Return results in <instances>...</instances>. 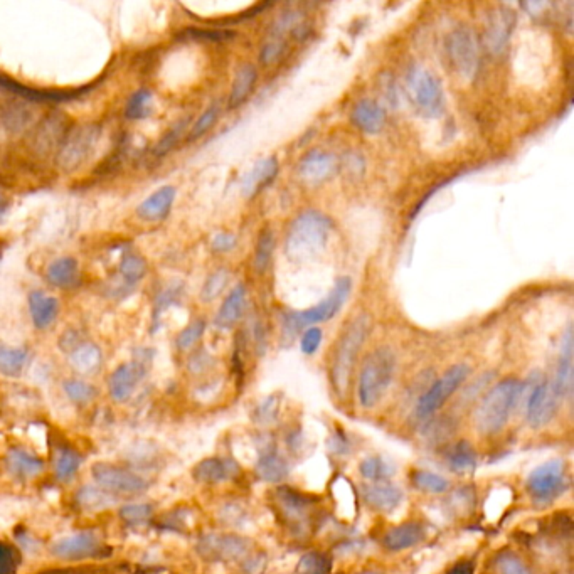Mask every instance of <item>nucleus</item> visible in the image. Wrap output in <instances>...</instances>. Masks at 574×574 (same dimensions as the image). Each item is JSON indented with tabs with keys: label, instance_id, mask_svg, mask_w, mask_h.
<instances>
[{
	"label": "nucleus",
	"instance_id": "43",
	"mask_svg": "<svg viewBox=\"0 0 574 574\" xmlns=\"http://www.w3.org/2000/svg\"><path fill=\"white\" fill-rule=\"evenodd\" d=\"M64 392L71 401L75 403H88L95 398V388L91 384L84 383V381L79 379H69L63 384Z\"/></svg>",
	"mask_w": 574,
	"mask_h": 574
},
{
	"label": "nucleus",
	"instance_id": "3",
	"mask_svg": "<svg viewBox=\"0 0 574 574\" xmlns=\"http://www.w3.org/2000/svg\"><path fill=\"white\" fill-rule=\"evenodd\" d=\"M396 371V357L389 349H377L362 364L357 384V398L362 408L371 410L383 401L391 388Z\"/></svg>",
	"mask_w": 574,
	"mask_h": 574
},
{
	"label": "nucleus",
	"instance_id": "51",
	"mask_svg": "<svg viewBox=\"0 0 574 574\" xmlns=\"http://www.w3.org/2000/svg\"><path fill=\"white\" fill-rule=\"evenodd\" d=\"M236 245H238L236 236L231 233H218L213 238V241H211V246H213L214 251H218V253L231 251V249L236 248Z\"/></svg>",
	"mask_w": 574,
	"mask_h": 574
},
{
	"label": "nucleus",
	"instance_id": "50",
	"mask_svg": "<svg viewBox=\"0 0 574 574\" xmlns=\"http://www.w3.org/2000/svg\"><path fill=\"white\" fill-rule=\"evenodd\" d=\"M186 125H187V122H180L179 125H175L174 128L171 130V132H169L167 135H165L164 138H162V140L159 142V145H157V147H155V153H157V155H165V153H167L169 150L174 147L175 142L179 140L180 133H182L184 126H186Z\"/></svg>",
	"mask_w": 574,
	"mask_h": 574
},
{
	"label": "nucleus",
	"instance_id": "15",
	"mask_svg": "<svg viewBox=\"0 0 574 574\" xmlns=\"http://www.w3.org/2000/svg\"><path fill=\"white\" fill-rule=\"evenodd\" d=\"M338 162L335 159L330 152H325V150H312L308 152L305 157H303L302 162H300L298 174L302 177V180H305L307 184H312V186H317V184L325 182L327 179L334 175V172L337 171Z\"/></svg>",
	"mask_w": 574,
	"mask_h": 574
},
{
	"label": "nucleus",
	"instance_id": "52",
	"mask_svg": "<svg viewBox=\"0 0 574 574\" xmlns=\"http://www.w3.org/2000/svg\"><path fill=\"white\" fill-rule=\"evenodd\" d=\"M177 295H179V290H175V288H169V290H165L164 294L159 295V298H157V303H155V312H153V321L159 322V317L162 312H165V308H167L171 303L175 302Z\"/></svg>",
	"mask_w": 574,
	"mask_h": 574
},
{
	"label": "nucleus",
	"instance_id": "39",
	"mask_svg": "<svg viewBox=\"0 0 574 574\" xmlns=\"http://www.w3.org/2000/svg\"><path fill=\"white\" fill-rule=\"evenodd\" d=\"M227 281H229V271H227L226 268L214 271L213 275H209V278L206 280V283H204L202 291H200V300H202V302H213V300H216L222 294Z\"/></svg>",
	"mask_w": 574,
	"mask_h": 574
},
{
	"label": "nucleus",
	"instance_id": "44",
	"mask_svg": "<svg viewBox=\"0 0 574 574\" xmlns=\"http://www.w3.org/2000/svg\"><path fill=\"white\" fill-rule=\"evenodd\" d=\"M204 330H206V322L204 321L192 322L191 325H187L182 332L177 335V347H179L180 350H189L191 347H194V345L200 341V337H202Z\"/></svg>",
	"mask_w": 574,
	"mask_h": 574
},
{
	"label": "nucleus",
	"instance_id": "55",
	"mask_svg": "<svg viewBox=\"0 0 574 574\" xmlns=\"http://www.w3.org/2000/svg\"><path fill=\"white\" fill-rule=\"evenodd\" d=\"M0 260H2V256H0Z\"/></svg>",
	"mask_w": 574,
	"mask_h": 574
},
{
	"label": "nucleus",
	"instance_id": "34",
	"mask_svg": "<svg viewBox=\"0 0 574 574\" xmlns=\"http://www.w3.org/2000/svg\"><path fill=\"white\" fill-rule=\"evenodd\" d=\"M118 269H120V276L126 281V285H135L147 273V261L137 253H126L122 258Z\"/></svg>",
	"mask_w": 574,
	"mask_h": 574
},
{
	"label": "nucleus",
	"instance_id": "35",
	"mask_svg": "<svg viewBox=\"0 0 574 574\" xmlns=\"http://www.w3.org/2000/svg\"><path fill=\"white\" fill-rule=\"evenodd\" d=\"M413 484L418 490L425 492V494H445L450 487L445 477L430 472V470H416L413 473Z\"/></svg>",
	"mask_w": 574,
	"mask_h": 574
},
{
	"label": "nucleus",
	"instance_id": "9",
	"mask_svg": "<svg viewBox=\"0 0 574 574\" xmlns=\"http://www.w3.org/2000/svg\"><path fill=\"white\" fill-rule=\"evenodd\" d=\"M470 372L467 364H457L450 367L440 379L434 381L431 388L421 396L416 404V416L419 419L431 418L438 410L450 399V396L457 392V389L463 384Z\"/></svg>",
	"mask_w": 574,
	"mask_h": 574
},
{
	"label": "nucleus",
	"instance_id": "47",
	"mask_svg": "<svg viewBox=\"0 0 574 574\" xmlns=\"http://www.w3.org/2000/svg\"><path fill=\"white\" fill-rule=\"evenodd\" d=\"M152 507L149 504H128V506L122 507L120 514L128 522H144L152 515Z\"/></svg>",
	"mask_w": 574,
	"mask_h": 574
},
{
	"label": "nucleus",
	"instance_id": "11",
	"mask_svg": "<svg viewBox=\"0 0 574 574\" xmlns=\"http://www.w3.org/2000/svg\"><path fill=\"white\" fill-rule=\"evenodd\" d=\"M93 479L102 490L108 494H140L147 490V480L126 468L108 463H96L91 468Z\"/></svg>",
	"mask_w": 574,
	"mask_h": 574
},
{
	"label": "nucleus",
	"instance_id": "7",
	"mask_svg": "<svg viewBox=\"0 0 574 574\" xmlns=\"http://www.w3.org/2000/svg\"><path fill=\"white\" fill-rule=\"evenodd\" d=\"M406 91L416 110L425 117H438L445 105L440 78L425 66H411L406 75Z\"/></svg>",
	"mask_w": 574,
	"mask_h": 574
},
{
	"label": "nucleus",
	"instance_id": "32",
	"mask_svg": "<svg viewBox=\"0 0 574 574\" xmlns=\"http://www.w3.org/2000/svg\"><path fill=\"white\" fill-rule=\"evenodd\" d=\"M76 499H78L81 507L91 508V510H103V508L111 507L117 502V499H115L113 495L102 490L99 487H95V485H84V487H81Z\"/></svg>",
	"mask_w": 574,
	"mask_h": 574
},
{
	"label": "nucleus",
	"instance_id": "49",
	"mask_svg": "<svg viewBox=\"0 0 574 574\" xmlns=\"http://www.w3.org/2000/svg\"><path fill=\"white\" fill-rule=\"evenodd\" d=\"M258 414V421L263 423V425H269V423H273L276 419V416H278V399H276V396H269L261 403V406L258 408L256 411Z\"/></svg>",
	"mask_w": 574,
	"mask_h": 574
},
{
	"label": "nucleus",
	"instance_id": "36",
	"mask_svg": "<svg viewBox=\"0 0 574 574\" xmlns=\"http://www.w3.org/2000/svg\"><path fill=\"white\" fill-rule=\"evenodd\" d=\"M448 465L453 472L470 473L477 468V455L467 443H460L450 455Z\"/></svg>",
	"mask_w": 574,
	"mask_h": 574
},
{
	"label": "nucleus",
	"instance_id": "40",
	"mask_svg": "<svg viewBox=\"0 0 574 574\" xmlns=\"http://www.w3.org/2000/svg\"><path fill=\"white\" fill-rule=\"evenodd\" d=\"M81 465L79 455H76L71 450H63L59 452L56 458V465H54V470H56V475L59 480H69L75 477V473L78 472Z\"/></svg>",
	"mask_w": 574,
	"mask_h": 574
},
{
	"label": "nucleus",
	"instance_id": "14",
	"mask_svg": "<svg viewBox=\"0 0 574 574\" xmlns=\"http://www.w3.org/2000/svg\"><path fill=\"white\" fill-rule=\"evenodd\" d=\"M145 376V367L140 361L126 362L113 371L108 379V391L117 403H126Z\"/></svg>",
	"mask_w": 574,
	"mask_h": 574
},
{
	"label": "nucleus",
	"instance_id": "31",
	"mask_svg": "<svg viewBox=\"0 0 574 574\" xmlns=\"http://www.w3.org/2000/svg\"><path fill=\"white\" fill-rule=\"evenodd\" d=\"M209 548L224 559H240L248 553V542L238 535H224V537H209Z\"/></svg>",
	"mask_w": 574,
	"mask_h": 574
},
{
	"label": "nucleus",
	"instance_id": "20",
	"mask_svg": "<svg viewBox=\"0 0 574 574\" xmlns=\"http://www.w3.org/2000/svg\"><path fill=\"white\" fill-rule=\"evenodd\" d=\"M553 384L554 392L557 394V398L561 401L566 398V396L571 394L573 389V335L571 329H568V332L564 335V341L561 344V354H559V362H557L556 374H554V379L551 381Z\"/></svg>",
	"mask_w": 574,
	"mask_h": 574
},
{
	"label": "nucleus",
	"instance_id": "28",
	"mask_svg": "<svg viewBox=\"0 0 574 574\" xmlns=\"http://www.w3.org/2000/svg\"><path fill=\"white\" fill-rule=\"evenodd\" d=\"M102 350L95 344H81L69 354V362L81 374H91L102 365Z\"/></svg>",
	"mask_w": 574,
	"mask_h": 574
},
{
	"label": "nucleus",
	"instance_id": "38",
	"mask_svg": "<svg viewBox=\"0 0 574 574\" xmlns=\"http://www.w3.org/2000/svg\"><path fill=\"white\" fill-rule=\"evenodd\" d=\"M392 473V467L388 465V461L381 457H369L361 463V475L371 484L374 481H386V479Z\"/></svg>",
	"mask_w": 574,
	"mask_h": 574
},
{
	"label": "nucleus",
	"instance_id": "46",
	"mask_svg": "<svg viewBox=\"0 0 574 574\" xmlns=\"http://www.w3.org/2000/svg\"><path fill=\"white\" fill-rule=\"evenodd\" d=\"M323 338V332L321 327H308V329L303 332L302 338H300V349H302L303 354L307 356H312L315 354L321 347Z\"/></svg>",
	"mask_w": 574,
	"mask_h": 574
},
{
	"label": "nucleus",
	"instance_id": "54",
	"mask_svg": "<svg viewBox=\"0 0 574 574\" xmlns=\"http://www.w3.org/2000/svg\"><path fill=\"white\" fill-rule=\"evenodd\" d=\"M364 574H376V573H364Z\"/></svg>",
	"mask_w": 574,
	"mask_h": 574
},
{
	"label": "nucleus",
	"instance_id": "25",
	"mask_svg": "<svg viewBox=\"0 0 574 574\" xmlns=\"http://www.w3.org/2000/svg\"><path fill=\"white\" fill-rule=\"evenodd\" d=\"M425 539V529L419 524H401L384 535V546L391 551H404L418 546Z\"/></svg>",
	"mask_w": 574,
	"mask_h": 574
},
{
	"label": "nucleus",
	"instance_id": "48",
	"mask_svg": "<svg viewBox=\"0 0 574 574\" xmlns=\"http://www.w3.org/2000/svg\"><path fill=\"white\" fill-rule=\"evenodd\" d=\"M497 569L500 574H530L527 566L519 557L510 556V554L502 556L497 561Z\"/></svg>",
	"mask_w": 574,
	"mask_h": 574
},
{
	"label": "nucleus",
	"instance_id": "12",
	"mask_svg": "<svg viewBox=\"0 0 574 574\" xmlns=\"http://www.w3.org/2000/svg\"><path fill=\"white\" fill-rule=\"evenodd\" d=\"M515 26V14L507 7H497L488 14L484 29V44L488 52L502 54L510 41Z\"/></svg>",
	"mask_w": 574,
	"mask_h": 574
},
{
	"label": "nucleus",
	"instance_id": "18",
	"mask_svg": "<svg viewBox=\"0 0 574 574\" xmlns=\"http://www.w3.org/2000/svg\"><path fill=\"white\" fill-rule=\"evenodd\" d=\"M278 159L275 155L258 160L256 165L245 175L241 182V191L245 198L251 199L256 194H260L275 179L276 174H278Z\"/></svg>",
	"mask_w": 574,
	"mask_h": 574
},
{
	"label": "nucleus",
	"instance_id": "23",
	"mask_svg": "<svg viewBox=\"0 0 574 574\" xmlns=\"http://www.w3.org/2000/svg\"><path fill=\"white\" fill-rule=\"evenodd\" d=\"M46 278L52 287L61 290L75 288L79 281V265L73 256H61L49 263Z\"/></svg>",
	"mask_w": 574,
	"mask_h": 574
},
{
	"label": "nucleus",
	"instance_id": "8",
	"mask_svg": "<svg viewBox=\"0 0 574 574\" xmlns=\"http://www.w3.org/2000/svg\"><path fill=\"white\" fill-rule=\"evenodd\" d=\"M568 487V473L562 460H549L535 467L527 477V490L539 504H549Z\"/></svg>",
	"mask_w": 574,
	"mask_h": 574
},
{
	"label": "nucleus",
	"instance_id": "6",
	"mask_svg": "<svg viewBox=\"0 0 574 574\" xmlns=\"http://www.w3.org/2000/svg\"><path fill=\"white\" fill-rule=\"evenodd\" d=\"M367 329V317L361 315L356 321L350 322L345 332L342 334L337 347H335L332 361V383L338 392H344L349 386V379L350 374H352L354 364H356L357 352H359L362 344H364Z\"/></svg>",
	"mask_w": 574,
	"mask_h": 574
},
{
	"label": "nucleus",
	"instance_id": "24",
	"mask_svg": "<svg viewBox=\"0 0 574 574\" xmlns=\"http://www.w3.org/2000/svg\"><path fill=\"white\" fill-rule=\"evenodd\" d=\"M246 300H248V291H246V287L242 283L236 285V287L231 290V294L226 296V300L222 302L221 308H219L218 315H216L214 323L221 329H229L236 323L245 314L246 308Z\"/></svg>",
	"mask_w": 574,
	"mask_h": 574
},
{
	"label": "nucleus",
	"instance_id": "37",
	"mask_svg": "<svg viewBox=\"0 0 574 574\" xmlns=\"http://www.w3.org/2000/svg\"><path fill=\"white\" fill-rule=\"evenodd\" d=\"M152 113V91L138 90L132 95L125 108L126 118L132 120H142Z\"/></svg>",
	"mask_w": 574,
	"mask_h": 574
},
{
	"label": "nucleus",
	"instance_id": "53",
	"mask_svg": "<svg viewBox=\"0 0 574 574\" xmlns=\"http://www.w3.org/2000/svg\"><path fill=\"white\" fill-rule=\"evenodd\" d=\"M6 209H7V199L3 198V194L0 192V216L6 213Z\"/></svg>",
	"mask_w": 574,
	"mask_h": 574
},
{
	"label": "nucleus",
	"instance_id": "1",
	"mask_svg": "<svg viewBox=\"0 0 574 574\" xmlns=\"http://www.w3.org/2000/svg\"><path fill=\"white\" fill-rule=\"evenodd\" d=\"M334 224L321 211L307 209L294 219L285 238V253L290 260H314L325 251Z\"/></svg>",
	"mask_w": 574,
	"mask_h": 574
},
{
	"label": "nucleus",
	"instance_id": "22",
	"mask_svg": "<svg viewBox=\"0 0 574 574\" xmlns=\"http://www.w3.org/2000/svg\"><path fill=\"white\" fill-rule=\"evenodd\" d=\"M29 310L32 317L34 327L39 330H46L52 325L59 314V302L51 295L41 290H34L29 295Z\"/></svg>",
	"mask_w": 574,
	"mask_h": 574
},
{
	"label": "nucleus",
	"instance_id": "4",
	"mask_svg": "<svg viewBox=\"0 0 574 574\" xmlns=\"http://www.w3.org/2000/svg\"><path fill=\"white\" fill-rule=\"evenodd\" d=\"M350 290H352V281L349 276H342L335 281V287L329 295L317 305L307 308L302 312H290L283 317V327L288 334H295L302 329L315 327L317 323L327 322L334 318L341 312L344 303L347 302Z\"/></svg>",
	"mask_w": 574,
	"mask_h": 574
},
{
	"label": "nucleus",
	"instance_id": "30",
	"mask_svg": "<svg viewBox=\"0 0 574 574\" xmlns=\"http://www.w3.org/2000/svg\"><path fill=\"white\" fill-rule=\"evenodd\" d=\"M29 352L24 347H12L0 342V374L19 377L24 371Z\"/></svg>",
	"mask_w": 574,
	"mask_h": 574
},
{
	"label": "nucleus",
	"instance_id": "27",
	"mask_svg": "<svg viewBox=\"0 0 574 574\" xmlns=\"http://www.w3.org/2000/svg\"><path fill=\"white\" fill-rule=\"evenodd\" d=\"M236 472L238 467L233 461L211 458V460H206L198 465V468H195V477H198L199 480L207 481V484H219V481L229 480Z\"/></svg>",
	"mask_w": 574,
	"mask_h": 574
},
{
	"label": "nucleus",
	"instance_id": "29",
	"mask_svg": "<svg viewBox=\"0 0 574 574\" xmlns=\"http://www.w3.org/2000/svg\"><path fill=\"white\" fill-rule=\"evenodd\" d=\"M7 465H9L12 475L22 477V479H32V477H37L44 470V465H42L41 460H37L36 457L19 448L10 450L9 455H7Z\"/></svg>",
	"mask_w": 574,
	"mask_h": 574
},
{
	"label": "nucleus",
	"instance_id": "10",
	"mask_svg": "<svg viewBox=\"0 0 574 574\" xmlns=\"http://www.w3.org/2000/svg\"><path fill=\"white\" fill-rule=\"evenodd\" d=\"M522 391L526 392V416L533 428L546 426L554 418L559 408L561 399L554 392L551 381L537 379L534 384H524Z\"/></svg>",
	"mask_w": 574,
	"mask_h": 574
},
{
	"label": "nucleus",
	"instance_id": "21",
	"mask_svg": "<svg viewBox=\"0 0 574 574\" xmlns=\"http://www.w3.org/2000/svg\"><path fill=\"white\" fill-rule=\"evenodd\" d=\"M350 118H352L354 125L362 132L377 133L383 130L384 123H386V110L374 99H361L354 106Z\"/></svg>",
	"mask_w": 574,
	"mask_h": 574
},
{
	"label": "nucleus",
	"instance_id": "26",
	"mask_svg": "<svg viewBox=\"0 0 574 574\" xmlns=\"http://www.w3.org/2000/svg\"><path fill=\"white\" fill-rule=\"evenodd\" d=\"M258 79V71L253 64H242V66L236 71V76H234L233 88H231L229 93V110H234V108L241 106L242 103L248 99V96L251 95L254 84H256Z\"/></svg>",
	"mask_w": 574,
	"mask_h": 574
},
{
	"label": "nucleus",
	"instance_id": "16",
	"mask_svg": "<svg viewBox=\"0 0 574 574\" xmlns=\"http://www.w3.org/2000/svg\"><path fill=\"white\" fill-rule=\"evenodd\" d=\"M98 548V537L91 530L64 535L52 542L51 554L59 559H79V557L91 556Z\"/></svg>",
	"mask_w": 574,
	"mask_h": 574
},
{
	"label": "nucleus",
	"instance_id": "5",
	"mask_svg": "<svg viewBox=\"0 0 574 574\" xmlns=\"http://www.w3.org/2000/svg\"><path fill=\"white\" fill-rule=\"evenodd\" d=\"M445 51L455 75L465 81L475 78L480 66V41L472 27H455L446 37Z\"/></svg>",
	"mask_w": 574,
	"mask_h": 574
},
{
	"label": "nucleus",
	"instance_id": "2",
	"mask_svg": "<svg viewBox=\"0 0 574 574\" xmlns=\"http://www.w3.org/2000/svg\"><path fill=\"white\" fill-rule=\"evenodd\" d=\"M522 383L517 379H506L495 384L480 401L473 413V426L484 437L497 434L507 426L510 414L519 406Z\"/></svg>",
	"mask_w": 574,
	"mask_h": 574
},
{
	"label": "nucleus",
	"instance_id": "17",
	"mask_svg": "<svg viewBox=\"0 0 574 574\" xmlns=\"http://www.w3.org/2000/svg\"><path fill=\"white\" fill-rule=\"evenodd\" d=\"M362 497L365 504L381 512H392L401 506L404 492L391 481H374L362 487Z\"/></svg>",
	"mask_w": 574,
	"mask_h": 574
},
{
	"label": "nucleus",
	"instance_id": "33",
	"mask_svg": "<svg viewBox=\"0 0 574 574\" xmlns=\"http://www.w3.org/2000/svg\"><path fill=\"white\" fill-rule=\"evenodd\" d=\"M256 470H258V475H260L263 480H268V481L283 480L285 477L288 475L287 461H285L281 457H278L276 453H271V452L261 455L260 461H258V465H256Z\"/></svg>",
	"mask_w": 574,
	"mask_h": 574
},
{
	"label": "nucleus",
	"instance_id": "42",
	"mask_svg": "<svg viewBox=\"0 0 574 574\" xmlns=\"http://www.w3.org/2000/svg\"><path fill=\"white\" fill-rule=\"evenodd\" d=\"M219 111H221V108H219L218 103H214V105H211L209 108H207V110L200 115L198 120H195L194 126H192L191 132H189V137H187L189 140L194 142L202 137V135H206L207 132H209V130L214 126V123L218 122Z\"/></svg>",
	"mask_w": 574,
	"mask_h": 574
},
{
	"label": "nucleus",
	"instance_id": "41",
	"mask_svg": "<svg viewBox=\"0 0 574 574\" xmlns=\"http://www.w3.org/2000/svg\"><path fill=\"white\" fill-rule=\"evenodd\" d=\"M273 246H275V240H273L271 231L265 229L258 238L256 251H254V267L260 273H263L268 268L269 260H271Z\"/></svg>",
	"mask_w": 574,
	"mask_h": 574
},
{
	"label": "nucleus",
	"instance_id": "13",
	"mask_svg": "<svg viewBox=\"0 0 574 574\" xmlns=\"http://www.w3.org/2000/svg\"><path fill=\"white\" fill-rule=\"evenodd\" d=\"M96 140H98V130L96 126H79L71 135H68L66 142L61 147L59 164L66 171H73L88 159L93 150Z\"/></svg>",
	"mask_w": 574,
	"mask_h": 574
},
{
	"label": "nucleus",
	"instance_id": "45",
	"mask_svg": "<svg viewBox=\"0 0 574 574\" xmlns=\"http://www.w3.org/2000/svg\"><path fill=\"white\" fill-rule=\"evenodd\" d=\"M186 39L192 41H209V42H222L233 39L234 32L231 30H207V29H187L184 32Z\"/></svg>",
	"mask_w": 574,
	"mask_h": 574
},
{
	"label": "nucleus",
	"instance_id": "19",
	"mask_svg": "<svg viewBox=\"0 0 574 574\" xmlns=\"http://www.w3.org/2000/svg\"><path fill=\"white\" fill-rule=\"evenodd\" d=\"M177 191L172 186H164L157 189L153 194H150L144 202L138 206L137 216L144 221L155 222L165 219L171 213L172 206H174Z\"/></svg>",
	"mask_w": 574,
	"mask_h": 574
}]
</instances>
